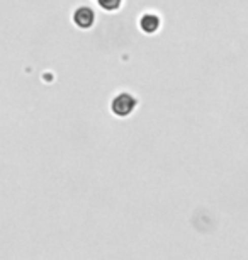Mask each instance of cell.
Returning a JSON list of instances; mask_svg holds the SVG:
<instances>
[{
  "label": "cell",
  "mask_w": 248,
  "mask_h": 260,
  "mask_svg": "<svg viewBox=\"0 0 248 260\" xmlns=\"http://www.w3.org/2000/svg\"><path fill=\"white\" fill-rule=\"evenodd\" d=\"M94 21H95V14L90 7H87V6H82L74 12V22L82 29L92 27Z\"/></svg>",
  "instance_id": "2"
},
{
  "label": "cell",
  "mask_w": 248,
  "mask_h": 260,
  "mask_svg": "<svg viewBox=\"0 0 248 260\" xmlns=\"http://www.w3.org/2000/svg\"><path fill=\"white\" fill-rule=\"evenodd\" d=\"M139 27H141V31H143V32L153 34L155 31H158L160 19L155 16V14H145V16L139 19Z\"/></svg>",
  "instance_id": "3"
},
{
  "label": "cell",
  "mask_w": 248,
  "mask_h": 260,
  "mask_svg": "<svg viewBox=\"0 0 248 260\" xmlns=\"http://www.w3.org/2000/svg\"><path fill=\"white\" fill-rule=\"evenodd\" d=\"M136 107V99L128 92H123V94H118L113 99V104H111V109L116 116L119 117H126L129 116L131 112L134 111Z\"/></svg>",
  "instance_id": "1"
},
{
  "label": "cell",
  "mask_w": 248,
  "mask_h": 260,
  "mask_svg": "<svg viewBox=\"0 0 248 260\" xmlns=\"http://www.w3.org/2000/svg\"><path fill=\"white\" fill-rule=\"evenodd\" d=\"M97 4H99L104 11H116V9L121 7L123 0H97Z\"/></svg>",
  "instance_id": "4"
}]
</instances>
